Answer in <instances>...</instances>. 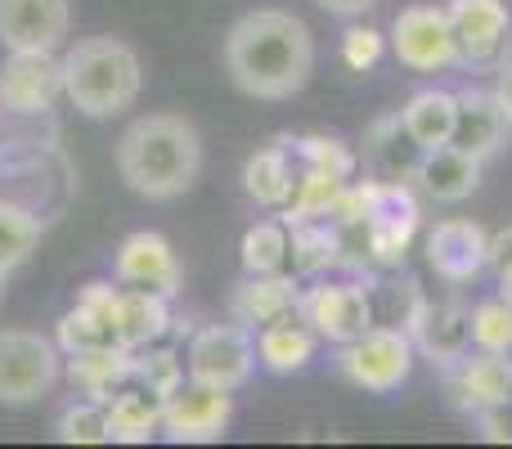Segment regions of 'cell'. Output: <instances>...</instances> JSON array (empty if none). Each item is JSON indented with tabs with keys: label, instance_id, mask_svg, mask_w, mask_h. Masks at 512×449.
<instances>
[{
	"label": "cell",
	"instance_id": "obj_1",
	"mask_svg": "<svg viewBox=\"0 0 512 449\" xmlns=\"http://www.w3.org/2000/svg\"><path fill=\"white\" fill-rule=\"evenodd\" d=\"M315 72V36L288 9H248L225 32V77L239 95L283 104Z\"/></svg>",
	"mask_w": 512,
	"mask_h": 449
},
{
	"label": "cell",
	"instance_id": "obj_2",
	"mask_svg": "<svg viewBox=\"0 0 512 449\" xmlns=\"http://www.w3.org/2000/svg\"><path fill=\"white\" fill-rule=\"evenodd\" d=\"M113 162L135 198L176 203L203 176V135L180 113H144L122 131Z\"/></svg>",
	"mask_w": 512,
	"mask_h": 449
},
{
	"label": "cell",
	"instance_id": "obj_3",
	"mask_svg": "<svg viewBox=\"0 0 512 449\" xmlns=\"http://www.w3.org/2000/svg\"><path fill=\"white\" fill-rule=\"evenodd\" d=\"M144 90V63L122 36H86L63 54V99L90 122L135 108Z\"/></svg>",
	"mask_w": 512,
	"mask_h": 449
},
{
	"label": "cell",
	"instance_id": "obj_4",
	"mask_svg": "<svg viewBox=\"0 0 512 449\" xmlns=\"http://www.w3.org/2000/svg\"><path fill=\"white\" fill-rule=\"evenodd\" d=\"M337 373L369 396H391L414 373V337L396 324H373L355 342L337 346Z\"/></svg>",
	"mask_w": 512,
	"mask_h": 449
},
{
	"label": "cell",
	"instance_id": "obj_5",
	"mask_svg": "<svg viewBox=\"0 0 512 449\" xmlns=\"http://www.w3.org/2000/svg\"><path fill=\"white\" fill-rule=\"evenodd\" d=\"M63 382L59 342L32 333V328H0V405L27 409L54 396Z\"/></svg>",
	"mask_w": 512,
	"mask_h": 449
},
{
	"label": "cell",
	"instance_id": "obj_6",
	"mask_svg": "<svg viewBox=\"0 0 512 449\" xmlns=\"http://www.w3.org/2000/svg\"><path fill=\"white\" fill-rule=\"evenodd\" d=\"M445 14H450L459 68L495 72L512 54V14L504 0H450Z\"/></svg>",
	"mask_w": 512,
	"mask_h": 449
},
{
	"label": "cell",
	"instance_id": "obj_7",
	"mask_svg": "<svg viewBox=\"0 0 512 449\" xmlns=\"http://www.w3.org/2000/svg\"><path fill=\"white\" fill-rule=\"evenodd\" d=\"M185 369L194 382L221 391H239L248 387L252 369H256V333L243 324H207L189 337L185 351Z\"/></svg>",
	"mask_w": 512,
	"mask_h": 449
},
{
	"label": "cell",
	"instance_id": "obj_8",
	"mask_svg": "<svg viewBox=\"0 0 512 449\" xmlns=\"http://www.w3.org/2000/svg\"><path fill=\"white\" fill-rule=\"evenodd\" d=\"M234 423V391L207 387V382H180L162 400V436L171 445H212Z\"/></svg>",
	"mask_w": 512,
	"mask_h": 449
},
{
	"label": "cell",
	"instance_id": "obj_9",
	"mask_svg": "<svg viewBox=\"0 0 512 449\" xmlns=\"http://www.w3.org/2000/svg\"><path fill=\"white\" fill-rule=\"evenodd\" d=\"M63 99V59L54 50H5L0 108L14 117H45Z\"/></svg>",
	"mask_w": 512,
	"mask_h": 449
},
{
	"label": "cell",
	"instance_id": "obj_10",
	"mask_svg": "<svg viewBox=\"0 0 512 449\" xmlns=\"http://www.w3.org/2000/svg\"><path fill=\"white\" fill-rule=\"evenodd\" d=\"M297 319H306L310 328L319 333V342H355L364 328H373V297L364 283L346 279V283H328V279H315L310 288H301V301H297Z\"/></svg>",
	"mask_w": 512,
	"mask_h": 449
},
{
	"label": "cell",
	"instance_id": "obj_11",
	"mask_svg": "<svg viewBox=\"0 0 512 449\" xmlns=\"http://www.w3.org/2000/svg\"><path fill=\"white\" fill-rule=\"evenodd\" d=\"M391 54L405 63L409 72H445L459 68V50H454L450 14L445 5H409L391 18Z\"/></svg>",
	"mask_w": 512,
	"mask_h": 449
},
{
	"label": "cell",
	"instance_id": "obj_12",
	"mask_svg": "<svg viewBox=\"0 0 512 449\" xmlns=\"http://www.w3.org/2000/svg\"><path fill=\"white\" fill-rule=\"evenodd\" d=\"M445 396L459 414H486L512 405V360L508 351H468L445 369Z\"/></svg>",
	"mask_w": 512,
	"mask_h": 449
},
{
	"label": "cell",
	"instance_id": "obj_13",
	"mask_svg": "<svg viewBox=\"0 0 512 449\" xmlns=\"http://www.w3.org/2000/svg\"><path fill=\"white\" fill-rule=\"evenodd\" d=\"M113 270H117V283H126V288H149L171 301L185 288V265H180L176 247L162 234H153V229H135V234H126L117 243Z\"/></svg>",
	"mask_w": 512,
	"mask_h": 449
},
{
	"label": "cell",
	"instance_id": "obj_14",
	"mask_svg": "<svg viewBox=\"0 0 512 449\" xmlns=\"http://www.w3.org/2000/svg\"><path fill=\"white\" fill-rule=\"evenodd\" d=\"M486 243L490 234L468 216H445L427 229L423 252L427 265L441 274L445 283H472L481 270H486Z\"/></svg>",
	"mask_w": 512,
	"mask_h": 449
},
{
	"label": "cell",
	"instance_id": "obj_15",
	"mask_svg": "<svg viewBox=\"0 0 512 449\" xmlns=\"http://www.w3.org/2000/svg\"><path fill=\"white\" fill-rule=\"evenodd\" d=\"M454 149H463L468 158L490 162L512 144V117L499 104L495 90H459V113H454Z\"/></svg>",
	"mask_w": 512,
	"mask_h": 449
},
{
	"label": "cell",
	"instance_id": "obj_16",
	"mask_svg": "<svg viewBox=\"0 0 512 449\" xmlns=\"http://www.w3.org/2000/svg\"><path fill=\"white\" fill-rule=\"evenodd\" d=\"M68 32V0H0V45L5 50H59Z\"/></svg>",
	"mask_w": 512,
	"mask_h": 449
},
{
	"label": "cell",
	"instance_id": "obj_17",
	"mask_svg": "<svg viewBox=\"0 0 512 449\" xmlns=\"http://www.w3.org/2000/svg\"><path fill=\"white\" fill-rule=\"evenodd\" d=\"M405 333L414 337V351H423L432 364L450 369L454 360H463L472 351V310L459 306V301H441V306L423 301Z\"/></svg>",
	"mask_w": 512,
	"mask_h": 449
},
{
	"label": "cell",
	"instance_id": "obj_18",
	"mask_svg": "<svg viewBox=\"0 0 512 449\" xmlns=\"http://www.w3.org/2000/svg\"><path fill=\"white\" fill-rule=\"evenodd\" d=\"M297 301H301V283L297 274L288 270H274V274H243L230 292V319L243 328H265L274 319H288L297 315Z\"/></svg>",
	"mask_w": 512,
	"mask_h": 449
},
{
	"label": "cell",
	"instance_id": "obj_19",
	"mask_svg": "<svg viewBox=\"0 0 512 449\" xmlns=\"http://www.w3.org/2000/svg\"><path fill=\"white\" fill-rule=\"evenodd\" d=\"M481 167H486V162L468 158V153L454 149V144H441V149L423 153V162L414 167V180L432 203L454 207V203H468L481 189Z\"/></svg>",
	"mask_w": 512,
	"mask_h": 449
},
{
	"label": "cell",
	"instance_id": "obj_20",
	"mask_svg": "<svg viewBox=\"0 0 512 449\" xmlns=\"http://www.w3.org/2000/svg\"><path fill=\"white\" fill-rule=\"evenodd\" d=\"M171 297L149 288H117V306H113V328H117V342L126 351H144V346L162 342L171 333Z\"/></svg>",
	"mask_w": 512,
	"mask_h": 449
},
{
	"label": "cell",
	"instance_id": "obj_21",
	"mask_svg": "<svg viewBox=\"0 0 512 449\" xmlns=\"http://www.w3.org/2000/svg\"><path fill=\"white\" fill-rule=\"evenodd\" d=\"M315 351H319V333L297 315L256 328V364H261L270 378H292V373L310 369Z\"/></svg>",
	"mask_w": 512,
	"mask_h": 449
},
{
	"label": "cell",
	"instance_id": "obj_22",
	"mask_svg": "<svg viewBox=\"0 0 512 449\" xmlns=\"http://www.w3.org/2000/svg\"><path fill=\"white\" fill-rule=\"evenodd\" d=\"M297 176L301 171L292 167V140L288 135H279V140H270L265 149H256L248 158V167H243V194H248L256 207L279 212V207L292 203Z\"/></svg>",
	"mask_w": 512,
	"mask_h": 449
},
{
	"label": "cell",
	"instance_id": "obj_23",
	"mask_svg": "<svg viewBox=\"0 0 512 449\" xmlns=\"http://www.w3.org/2000/svg\"><path fill=\"white\" fill-rule=\"evenodd\" d=\"M135 373V351H126L122 342L113 346H90V351H72L63 364V378L90 400H108L117 387H126Z\"/></svg>",
	"mask_w": 512,
	"mask_h": 449
},
{
	"label": "cell",
	"instance_id": "obj_24",
	"mask_svg": "<svg viewBox=\"0 0 512 449\" xmlns=\"http://www.w3.org/2000/svg\"><path fill=\"white\" fill-rule=\"evenodd\" d=\"M454 113H459V90H441V86H427L418 95H409V104L400 108V131L405 140L414 144L418 153L427 149H441L450 144L454 135Z\"/></svg>",
	"mask_w": 512,
	"mask_h": 449
},
{
	"label": "cell",
	"instance_id": "obj_25",
	"mask_svg": "<svg viewBox=\"0 0 512 449\" xmlns=\"http://www.w3.org/2000/svg\"><path fill=\"white\" fill-rule=\"evenodd\" d=\"M104 414H108V432H113L117 445H144L162 432V396H153L140 382L135 387L131 382L117 387L104 400Z\"/></svg>",
	"mask_w": 512,
	"mask_h": 449
},
{
	"label": "cell",
	"instance_id": "obj_26",
	"mask_svg": "<svg viewBox=\"0 0 512 449\" xmlns=\"http://www.w3.org/2000/svg\"><path fill=\"white\" fill-rule=\"evenodd\" d=\"M288 261L297 279H319L342 261V238L333 221H297L288 225Z\"/></svg>",
	"mask_w": 512,
	"mask_h": 449
},
{
	"label": "cell",
	"instance_id": "obj_27",
	"mask_svg": "<svg viewBox=\"0 0 512 449\" xmlns=\"http://www.w3.org/2000/svg\"><path fill=\"white\" fill-rule=\"evenodd\" d=\"M45 238V221L32 207L14 203V198H0V270L14 274L32 261V252Z\"/></svg>",
	"mask_w": 512,
	"mask_h": 449
},
{
	"label": "cell",
	"instance_id": "obj_28",
	"mask_svg": "<svg viewBox=\"0 0 512 449\" xmlns=\"http://www.w3.org/2000/svg\"><path fill=\"white\" fill-rule=\"evenodd\" d=\"M243 274H274L288 270V221H256L239 238Z\"/></svg>",
	"mask_w": 512,
	"mask_h": 449
},
{
	"label": "cell",
	"instance_id": "obj_29",
	"mask_svg": "<svg viewBox=\"0 0 512 449\" xmlns=\"http://www.w3.org/2000/svg\"><path fill=\"white\" fill-rule=\"evenodd\" d=\"M342 185L346 180L328 176V171H315V167H301L297 176V189H292V203L283 207V221L297 225V221H328L342 198Z\"/></svg>",
	"mask_w": 512,
	"mask_h": 449
},
{
	"label": "cell",
	"instance_id": "obj_30",
	"mask_svg": "<svg viewBox=\"0 0 512 449\" xmlns=\"http://www.w3.org/2000/svg\"><path fill=\"white\" fill-rule=\"evenodd\" d=\"M54 441L63 445H108L113 432H108V414H104V400H77L68 405L59 418H54Z\"/></svg>",
	"mask_w": 512,
	"mask_h": 449
},
{
	"label": "cell",
	"instance_id": "obj_31",
	"mask_svg": "<svg viewBox=\"0 0 512 449\" xmlns=\"http://www.w3.org/2000/svg\"><path fill=\"white\" fill-rule=\"evenodd\" d=\"M113 342H117L113 319L99 315V310H86L81 301L59 319V351H68V355L90 351V346H113Z\"/></svg>",
	"mask_w": 512,
	"mask_h": 449
},
{
	"label": "cell",
	"instance_id": "obj_32",
	"mask_svg": "<svg viewBox=\"0 0 512 449\" xmlns=\"http://www.w3.org/2000/svg\"><path fill=\"white\" fill-rule=\"evenodd\" d=\"M292 158H301V167L328 171V176H337V180L355 176V153L346 149L337 135H297V140H292Z\"/></svg>",
	"mask_w": 512,
	"mask_h": 449
},
{
	"label": "cell",
	"instance_id": "obj_33",
	"mask_svg": "<svg viewBox=\"0 0 512 449\" xmlns=\"http://www.w3.org/2000/svg\"><path fill=\"white\" fill-rule=\"evenodd\" d=\"M185 378H189V369H185V360H180L176 351H149V346H144V351H135V373H131V382L149 387L153 396L167 400Z\"/></svg>",
	"mask_w": 512,
	"mask_h": 449
},
{
	"label": "cell",
	"instance_id": "obj_34",
	"mask_svg": "<svg viewBox=\"0 0 512 449\" xmlns=\"http://www.w3.org/2000/svg\"><path fill=\"white\" fill-rule=\"evenodd\" d=\"M472 346L477 351H508L512 355V301H477L472 306Z\"/></svg>",
	"mask_w": 512,
	"mask_h": 449
},
{
	"label": "cell",
	"instance_id": "obj_35",
	"mask_svg": "<svg viewBox=\"0 0 512 449\" xmlns=\"http://www.w3.org/2000/svg\"><path fill=\"white\" fill-rule=\"evenodd\" d=\"M382 54H387V36L378 27L364 23V27H346L342 32V63L351 72H369Z\"/></svg>",
	"mask_w": 512,
	"mask_h": 449
},
{
	"label": "cell",
	"instance_id": "obj_36",
	"mask_svg": "<svg viewBox=\"0 0 512 449\" xmlns=\"http://www.w3.org/2000/svg\"><path fill=\"white\" fill-rule=\"evenodd\" d=\"M486 270L499 274V297L512 301V225H504L499 234H490V243H486Z\"/></svg>",
	"mask_w": 512,
	"mask_h": 449
},
{
	"label": "cell",
	"instance_id": "obj_37",
	"mask_svg": "<svg viewBox=\"0 0 512 449\" xmlns=\"http://www.w3.org/2000/svg\"><path fill=\"white\" fill-rule=\"evenodd\" d=\"M477 427H481V441H495V445L512 441V405H499V409L477 414Z\"/></svg>",
	"mask_w": 512,
	"mask_h": 449
},
{
	"label": "cell",
	"instance_id": "obj_38",
	"mask_svg": "<svg viewBox=\"0 0 512 449\" xmlns=\"http://www.w3.org/2000/svg\"><path fill=\"white\" fill-rule=\"evenodd\" d=\"M315 5L333 18H360V14H369L378 0H315Z\"/></svg>",
	"mask_w": 512,
	"mask_h": 449
},
{
	"label": "cell",
	"instance_id": "obj_39",
	"mask_svg": "<svg viewBox=\"0 0 512 449\" xmlns=\"http://www.w3.org/2000/svg\"><path fill=\"white\" fill-rule=\"evenodd\" d=\"M495 95H499V104H504L508 117H512V54L495 68Z\"/></svg>",
	"mask_w": 512,
	"mask_h": 449
},
{
	"label": "cell",
	"instance_id": "obj_40",
	"mask_svg": "<svg viewBox=\"0 0 512 449\" xmlns=\"http://www.w3.org/2000/svg\"><path fill=\"white\" fill-rule=\"evenodd\" d=\"M5 279H9V274L0 270V306H5Z\"/></svg>",
	"mask_w": 512,
	"mask_h": 449
}]
</instances>
